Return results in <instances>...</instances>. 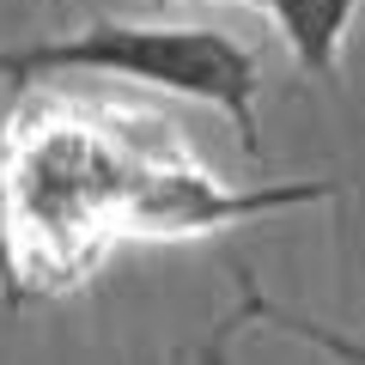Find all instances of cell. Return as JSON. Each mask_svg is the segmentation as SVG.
Here are the masks:
<instances>
[{"label":"cell","mask_w":365,"mask_h":365,"mask_svg":"<svg viewBox=\"0 0 365 365\" xmlns=\"http://www.w3.org/2000/svg\"><path fill=\"white\" fill-rule=\"evenodd\" d=\"M329 195L335 182L232 195L189 158L165 116L37 91L31 79L0 110V299L19 311L43 292H67L122 237H195Z\"/></svg>","instance_id":"obj_1"},{"label":"cell","mask_w":365,"mask_h":365,"mask_svg":"<svg viewBox=\"0 0 365 365\" xmlns=\"http://www.w3.org/2000/svg\"><path fill=\"white\" fill-rule=\"evenodd\" d=\"M153 13H170V6H201V0H146Z\"/></svg>","instance_id":"obj_4"},{"label":"cell","mask_w":365,"mask_h":365,"mask_svg":"<svg viewBox=\"0 0 365 365\" xmlns=\"http://www.w3.org/2000/svg\"><path fill=\"white\" fill-rule=\"evenodd\" d=\"M207 365H220V341H213V347H207Z\"/></svg>","instance_id":"obj_5"},{"label":"cell","mask_w":365,"mask_h":365,"mask_svg":"<svg viewBox=\"0 0 365 365\" xmlns=\"http://www.w3.org/2000/svg\"><path fill=\"white\" fill-rule=\"evenodd\" d=\"M128 79L153 86L170 98L220 110L237 128L250 158H262V122H256V91H262V61L250 43L213 25H134V19H91L49 43H19L0 49V79L31 86V79Z\"/></svg>","instance_id":"obj_2"},{"label":"cell","mask_w":365,"mask_h":365,"mask_svg":"<svg viewBox=\"0 0 365 365\" xmlns=\"http://www.w3.org/2000/svg\"><path fill=\"white\" fill-rule=\"evenodd\" d=\"M287 43L304 79H341V43L365 0H250Z\"/></svg>","instance_id":"obj_3"}]
</instances>
